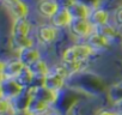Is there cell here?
I'll return each instance as SVG.
<instances>
[{
  "label": "cell",
  "mask_w": 122,
  "mask_h": 115,
  "mask_svg": "<svg viewBox=\"0 0 122 115\" xmlns=\"http://www.w3.org/2000/svg\"><path fill=\"white\" fill-rule=\"evenodd\" d=\"M15 110L16 108H15L13 101L1 98V101H0V113H1V115H12Z\"/></svg>",
  "instance_id": "cell-22"
},
{
  "label": "cell",
  "mask_w": 122,
  "mask_h": 115,
  "mask_svg": "<svg viewBox=\"0 0 122 115\" xmlns=\"http://www.w3.org/2000/svg\"><path fill=\"white\" fill-rule=\"evenodd\" d=\"M9 10L11 12V15L13 16L15 19H19V18H26L28 13H29V7L28 5L22 1V0H19L18 3L9 6Z\"/></svg>",
  "instance_id": "cell-17"
},
{
  "label": "cell",
  "mask_w": 122,
  "mask_h": 115,
  "mask_svg": "<svg viewBox=\"0 0 122 115\" xmlns=\"http://www.w3.org/2000/svg\"><path fill=\"white\" fill-rule=\"evenodd\" d=\"M96 53L87 43H79L68 47L62 54V63L67 64H79L85 63L89 58Z\"/></svg>",
  "instance_id": "cell-1"
},
{
  "label": "cell",
  "mask_w": 122,
  "mask_h": 115,
  "mask_svg": "<svg viewBox=\"0 0 122 115\" xmlns=\"http://www.w3.org/2000/svg\"><path fill=\"white\" fill-rule=\"evenodd\" d=\"M68 29L70 32L78 38H87L96 30L89 19H73Z\"/></svg>",
  "instance_id": "cell-4"
},
{
  "label": "cell",
  "mask_w": 122,
  "mask_h": 115,
  "mask_svg": "<svg viewBox=\"0 0 122 115\" xmlns=\"http://www.w3.org/2000/svg\"><path fill=\"white\" fill-rule=\"evenodd\" d=\"M49 108H50V105L48 103H46L36 97H31V99L26 107V109L30 110L34 115H46L49 113Z\"/></svg>",
  "instance_id": "cell-16"
},
{
  "label": "cell",
  "mask_w": 122,
  "mask_h": 115,
  "mask_svg": "<svg viewBox=\"0 0 122 115\" xmlns=\"http://www.w3.org/2000/svg\"><path fill=\"white\" fill-rule=\"evenodd\" d=\"M68 77H70V73H68L66 66L64 64L59 65V66H55L54 68H51L49 71V73L43 79L42 85H44L46 88H48L53 91L59 92L65 86V82Z\"/></svg>",
  "instance_id": "cell-2"
},
{
  "label": "cell",
  "mask_w": 122,
  "mask_h": 115,
  "mask_svg": "<svg viewBox=\"0 0 122 115\" xmlns=\"http://www.w3.org/2000/svg\"><path fill=\"white\" fill-rule=\"evenodd\" d=\"M108 98L110 99L112 104L122 101V82L112 84L108 89Z\"/></svg>",
  "instance_id": "cell-19"
},
{
  "label": "cell",
  "mask_w": 122,
  "mask_h": 115,
  "mask_svg": "<svg viewBox=\"0 0 122 115\" xmlns=\"http://www.w3.org/2000/svg\"><path fill=\"white\" fill-rule=\"evenodd\" d=\"M60 7L61 6L57 0H42L37 6L38 12L43 17H47V18H51L60 10Z\"/></svg>",
  "instance_id": "cell-13"
},
{
  "label": "cell",
  "mask_w": 122,
  "mask_h": 115,
  "mask_svg": "<svg viewBox=\"0 0 122 115\" xmlns=\"http://www.w3.org/2000/svg\"><path fill=\"white\" fill-rule=\"evenodd\" d=\"M28 89L30 91L31 97H36V98H38V99L48 103L50 107L57 101L59 92L53 91V90L46 88L44 85H34V86H30Z\"/></svg>",
  "instance_id": "cell-5"
},
{
  "label": "cell",
  "mask_w": 122,
  "mask_h": 115,
  "mask_svg": "<svg viewBox=\"0 0 122 115\" xmlns=\"http://www.w3.org/2000/svg\"><path fill=\"white\" fill-rule=\"evenodd\" d=\"M96 30H97V31H99L103 36H105L110 42H111L112 40H115V38L117 37V35H118L117 29H116L114 25H110L109 23H108L107 25H104V26H101V28L96 29Z\"/></svg>",
  "instance_id": "cell-20"
},
{
  "label": "cell",
  "mask_w": 122,
  "mask_h": 115,
  "mask_svg": "<svg viewBox=\"0 0 122 115\" xmlns=\"http://www.w3.org/2000/svg\"><path fill=\"white\" fill-rule=\"evenodd\" d=\"M121 43H122V38H121Z\"/></svg>",
  "instance_id": "cell-30"
},
{
  "label": "cell",
  "mask_w": 122,
  "mask_h": 115,
  "mask_svg": "<svg viewBox=\"0 0 122 115\" xmlns=\"http://www.w3.org/2000/svg\"><path fill=\"white\" fill-rule=\"evenodd\" d=\"M17 80L26 89V88L31 86V83L35 80V78H34V74L31 73V71L29 70V67H25L23 70V72L19 74V77L17 78Z\"/></svg>",
  "instance_id": "cell-21"
},
{
  "label": "cell",
  "mask_w": 122,
  "mask_h": 115,
  "mask_svg": "<svg viewBox=\"0 0 122 115\" xmlns=\"http://www.w3.org/2000/svg\"><path fill=\"white\" fill-rule=\"evenodd\" d=\"M89 21L95 26V29H98L109 23V13H108V11H105L103 9H96V10L91 11V13L89 16Z\"/></svg>",
  "instance_id": "cell-14"
},
{
  "label": "cell",
  "mask_w": 122,
  "mask_h": 115,
  "mask_svg": "<svg viewBox=\"0 0 122 115\" xmlns=\"http://www.w3.org/2000/svg\"><path fill=\"white\" fill-rule=\"evenodd\" d=\"M24 90L25 88L15 78H3L1 83H0V95H1V98L15 101L24 92Z\"/></svg>",
  "instance_id": "cell-3"
},
{
  "label": "cell",
  "mask_w": 122,
  "mask_h": 115,
  "mask_svg": "<svg viewBox=\"0 0 122 115\" xmlns=\"http://www.w3.org/2000/svg\"><path fill=\"white\" fill-rule=\"evenodd\" d=\"M24 68H25V66L18 59L11 60V61H3L1 63V79L3 78L17 79Z\"/></svg>",
  "instance_id": "cell-6"
},
{
  "label": "cell",
  "mask_w": 122,
  "mask_h": 115,
  "mask_svg": "<svg viewBox=\"0 0 122 115\" xmlns=\"http://www.w3.org/2000/svg\"><path fill=\"white\" fill-rule=\"evenodd\" d=\"M3 1L7 5V6H11V5H13V4H16V3H18L19 0H3Z\"/></svg>",
  "instance_id": "cell-28"
},
{
  "label": "cell",
  "mask_w": 122,
  "mask_h": 115,
  "mask_svg": "<svg viewBox=\"0 0 122 115\" xmlns=\"http://www.w3.org/2000/svg\"><path fill=\"white\" fill-rule=\"evenodd\" d=\"M114 110L116 111L117 115H122V101H120V102L114 104Z\"/></svg>",
  "instance_id": "cell-26"
},
{
  "label": "cell",
  "mask_w": 122,
  "mask_h": 115,
  "mask_svg": "<svg viewBox=\"0 0 122 115\" xmlns=\"http://www.w3.org/2000/svg\"><path fill=\"white\" fill-rule=\"evenodd\" d=\"M37 37L38 41L43 44H50L53 43L57 37V29L54 25H41L37 30Z\"/></svg>",
  "instance_id": "cell-9"
},
{
  "label": "cell",
  "mask_w": 122,
  "mask_h": 115,
  "mask_svg": "<svg viewBox=\"0 0 122 115\" xmlns=\"http://www.w3.org/2000/svg\"><path fill=\"white\" fill-rule=\"evenodd\" d=\"M29 70H30L31 73L34 74L35 80H36V79H40L41 83H43V79L46 78V76H47V74L49 73V71H50V68L48 67L47 63H46L44 60H42V59H40V60H37L35 64H32V65L29 67Z\"/></svg>",
  "instance_id": "cell-15"
},
{
  "label": "cell",
  "mask_w": 122,
  "mask_h": 115,
  "mask_svg": "<svg viewBox=\"0 0 122 115\" xmlns=\"http://www.w3.org/2000/svg\"><path fill=\"white\" fill-rule=\"evenodd\" d=\"M11 47L19 52L22 49L34 47V41L30 36H22V37H11Z\"/></svg>",
  "instance_id": "cell-18"
},
{
  "label": "cell",
  "mask_w": 122,
  "mask_h": 115,
  "mask_svg": "<svg viewBox=\"0 0 122 115\" xmlns=\"http://www.w3.org/2000/svg\"><path fill=\"white\" fill-rule=\"evenodd\" d=\"M40 59H41L40 50L35 47H29V48H25L18 52V60L25 67H30L32 64H35Z\"/></svg>",
  "instance_id": "cell-8"
},
{
  "label": "cell",
  "mask_w": 122,
  "mask_h": 115,
  "mask_svg": "<svg viewBox=\"0 0 122 115\" xmlns=\"http://www.w3.org/2000/svg\"><path fill=\"white\" fill-rule=\"evenodd\" d=\"M73 1H74V0H59V4H60L61 7L67 9L68 6H71V4H72Z\"/></svg>",
  "instance_id": "cell-27"
},
{
  "label": "cell",
  "mask_w": 122,
  "mask_h": 115,
  "mask_svg": "<svg viewBox=\"0 0 122 115\" xmlns=\"http://www.w3.org/2000/svg\"><path fill=\"white\" fill-rule=\"evenodd\" d=\"M114 21H115V24L117 26H122V7H120V9L116 10Z\"/></svg>",
  "instance_id": "cell-23"
},
{
  "label": "cell",
  "mask_w": 122,
  "mask_h": 115,
  "mask_svg": "<svg viewBox=\"0 0 122 115\" xmlns=\"http://www.w3.org/2000/svg\"><path fill=\"white\" fill-rule=\"evenodd\" d=\"M12 115H34V114L25 108V109H16L12 113Z\"/></svg>",
  "instance_id": "cell-25"
},
{
  "label": "cell",
  "mask_w": 122,
  "mask_h": 115,
  "mask_svg": "<svg viewBox=\"0 0 122 115\" xmlns=\"http://www.w3.org/2000/svg\"><path fill=\"white\" fill-rule=\"evenodd\" d=\"M72 21L73 18L70 11L65 7H60V10L50 18V24L54 25L56 29H62V28H68Z\"/></svg>",
  "instance_id": "cell-7"
},
{
  "label": "cell",
  "mask_w": 122,
  "mask_h": 115,
  "mask_svg": "<svg viewBox=\"0 0 122 115\" xmlns=\"http://www.w3.org/2000/svg\"><path fill=\"white\" fill-rule=\"evenodd\" d=\"M96 115H117L114 109H99Z\"/></svg>",
  "instance_id": "cell-24"
},
{
  "label": "cell",
  "mask_w": 122,
  "mask_h": 115,
  "mask_svg": "<svg viewBox=\"0 0 122 115\" xmlns=\"http://www.w3.org/2000/svg\"><path fill=\"white\" fill-rule=\"evenodd\" d=\"M95 52H99V50H104L109 47L110 41L103 36L99 31L95 30L89 37H87V42H86Z\"/></svg>",
  "instance_id": "cell-11"
},
{
  "label": "cell",
  "mask_w": 122,
  "mask_h": 115,
  "mask_svg": "<svg viewBox=\"0 0 122 115\" xmlns=\"http://www.w3.org/2000/svg\"><path fill=\"white\" fill-rule=\"evenodd\" d=\"M46 115H59V114H56V113H48V114H46Z\"/></svg>",
  "instance_id": "cell-29"
},
{
  "label": "cell",
  "mask_w": 122,
  "mask_h": 115,
  "mask_svg": "<svg viewBox=\"0 0 122 115\" xmlns=\"http://www.w3.org/2000/svg\"><path fill=\"white\" fill-rule=\"evenodd\" d=\"M31 31V24L26 18L15 19L11 28V37H22L29 36Z\"/></svg>",
  "instance_id": "cell-10"
},
{
  "label": "cell",
  "mask_w": 122,
  "mask_h": 115,
  "mask_svg": "<svg viewBox=\"0 0 122 115\" xmlns=\"http://www.w3.org/2000/svg\"><path fill=\"white\" fill-rule=\"evenodd\" d=\"M67 10L70 11L73 19H89V16L91 13V10L84 3L78 0H74L71 6L67 7Z\"/></svg>",
  "instance_id": "cell-12"
}]
</instances>
